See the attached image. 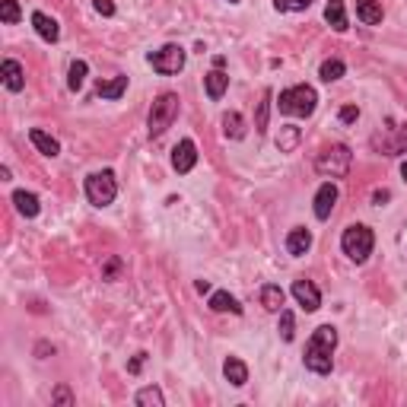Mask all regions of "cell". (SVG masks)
<instances>
[{"instance_id":"d4e9b609","label":"cell","mask_w":407,"mask_h":407,"mask_svg":"<svg viewBox=\"0 0 407 407\" xmlns=\"http://www.w3.org/2000/svg\"><path fill=\"white\" fill-rule=\"evenodd\" d=\"M134 404H140V407H163L165 394L159 391L156 385H146V388H140V391L134 394Z\"/></svg>"},{"instance_id":"30bf717a","label":"cell","mask_w":407,"mask_h":407,"mask_svg":"<svg viewBox=\"0 0 407 407\" xmlns=\"http://www.w3.org/2000/svg\"><path fill=\"white\" fill-rule=\"evenodd\" d=\"M337 197H341V194H337V184L334 182H324L322 188L315 191V207H312V210H315L318 220H328V216L334 213Z\"/></svg>"},{"instance_id":"7402d4cb","label":"cell","mask_w":407,"mask_h":407,"mask_svg":"<svg viewBox=\"0 0 407 407\" xmlns=\"http://www.w3.org/2000/svg\"><path fill=\"white\" fill-rule=\"evenodd\" d=\"M283 302H286V296H283V290H280L277 283H264V286H261V305H264L267 312H277V315H280Z\"/></svg>"},{"instance_id":"ac0fdd59","label":"cell","mask_w":407,"mask_h":407,"mask_svg":"<svg viewBox=\"0 0 407 407\" xmlns=\"http://www.w3.org/2000/svg\"><path fill=\"white\" fill-rule=\"evenodd\" d=\"M385 10H382V0H356V19L366 25H379Z\"/></svg>"},{"instance_id":"74e56055","label":"cell","mask_w":407,"mask_h":407,"mask_svg":"<svg viewBox=\"0 0 407 407\" xmlns=\"http://www.w3.org/2000/svg\"><path fill=\"white\" fill-rule=\"evenodd\" d=\"M45 353H54V347H48V343H38V347H35V356H38V360H45Z\"/></svg>"},{"instance_id":"3957f363","label":"cell","mask_w":407,"mask_h":407,"mask_svg":"<svg viewBox=\"0 0 407 407\" xmlns=\"http://www.w3.org/2000/svg\"><path fill=\"white\" fill-rule=\"evenodd\" d=\"M341 248L353 264H362V261H369V254H372V248H375V232L366 223H353V226L343 229Z\"/></svg>"},{"instance_id":"9a60e30c","label":"cell","mask_w":407,"mask_h":407,"mask_svg":"<svg viewBox=\"0 0 407 407\" xmlns=\"http://www.w3.org/2000/svg\"><path fill=\"white\" fill-rule=\"evenodd\" d=\"M29 140H32V146H35L42 156H48V159H54L57 153H61V143H57V140L51 137L48 131H42V127H32V131H29Z\"/></svg>"},{"instance_id":"603a6c76","label":"cell","mask_w":407,"mask_h":407,"mask_svg":"<svg viewBox=\"0 0 407 407\" xmlns=\"http://www.w3.org/2000/svg\"><path fill=\"white\" fill-rule=\"evenodd\" d=\"M223 134H226L229 140H242L248 134L245 118H242L239 112H226V114H223Z\"/></svg>"},{"instance_id":"60d3db41","label":"cell","mask_w":407,"mask_h":407,"mask_svg":"<svg viewBox=\"0 0 407 407\" xmlns=\"http://www.w3.org/2000/svg\"><path fill=\"white\" fill-rule=\"evenodd\" d=\"M229 4H242V0H229Z\"/></svg>"},{"instance_id":"52a82bcc","label":"cell","mask_w":407,"mask_h":407,"mask_svg":"<svg viewBox=\"0 0 407 407\" xmlns=\"http://www.w3.org/2000/svg\"><path fill=\"white\" fill-rule=\"evenodd\" d=\"M150 67L156 70V73H163V76H175V73H182L184 70V61H188V51L182 48V45H175V42H169V45H163L159 51H150Z\"/></svg>"},{"instance_id":"f35d334b","label":"cell","mask_w":407,"mask_h":407,"mask_svg":"<svg viewBox=\"0 0 407 407\" xmlns=\"http://www.w3.org/2000/svg\"><path fill=\"white\" fill-rule=\"evenodd\" d=\"M197 293H210V283H207V280H197Z\"/></svg>"},{"instance_id":"f546056e","label":"cell","mask_w":407,"mask_h":407,"mask_svg":"<svg viewBox=\"0 0 407 407\" xmlns=\"http://www.w3.org/2000/svg\"><path fill=\"white\" fill-rule=\"evenodd\" d=\"M312 0H273V10L277 13H302L309 10Z\"/></svg>"},{"instance_id":"ffe728a7","label":"cell","mask_w":407,"mask_h":407,"mask_svg":"<svg viewBox=\"0 0 407 407\" xmlns=\"http://www.w3.org/2000/svg\"><path fill=\"white\" fill-rule=\"evenodd\" d=\"M207 305L213 312H232V315H242L239 299H235L232 293H226V290H213V293H210V302Z\"/></svg>"},{"instance_id":"e0dca14e","label":"cell","mask_w":407,"mask_h":407,"mask_svg":"<svg viewBox=\"0 0 407 407\" xmlns=\"http://www.w3.org/2000/svg\"><path fill=\"white\" fill-rule=\"evenodd\" d=\"M124 93H127V76L124 73L112 76V80H99V83H95V95H99V99H121Z\"/></svg>"},{"instance_id":"2e32d148","label":"cell","mask_w":407,"mask_h":407,"mask_svg":"<svg viewBox=\"0 0 407 407\" xmlns=\"http://www.w3.org/2000/svg\"><path fill=\"white\" fill-rule=\"evenodd\" d=\"M324 23L331 25L334 32H347V6H343V0H328L324 4Z\"/></svg>"},{"instance_id":"4316f807","label":"cell","mask_w":407,"mask_h":407,"mask_svg":"<svg viewBox=\"0 0 407 407\" xmlns=\"http://www.w3.org/2000/svg\"><path fill=\"white\" fill-rule=\"evenodd\" d=\"M347 73V64L341 61V57H328V61L318 67V76H322L324 83H334V80H341V76Z\"/></svg>"},{"instance_id":"ba28073f","label":"cell","mask_w":407,"mask_h":407,"mask_svg":"<svg viewBox=\"0 0 407 407\" xmlns=\"http://www.w3.org/2000/svg\"><path fill=\"white\" fill-rule=\"evenodd\" d=\"M194 165H197V143L191 137H184L182 143L172 150V169H175L178 175H188Z\"/></svg>"},{"instance_id":"7c38bea8","label":"cell","mask_w":407,"mask_h":407,"mask_svg":"<svg viewBox=\"0 0 407 407\" xmlns=\"http://www.w3.org/2000/svg\"><path fill=\"white\" fill-rule=\"evenodd\" d=\"M309 248H312V232L305 226H293L290 232H286V252H290L293 258H302Z\"/></svg>"},{"instance_id":"277c9868","label":"cell","mask_w":407,"mask_h":407,"mask_svg":"<svg viewBox=\"0 0 407 407\" xmlns=\"http://www.w3.org/2000/svg\"><path fill=\"white\" fill-rule=\"evenodd\" d=\"M277 105H280V112L290 114V118H309L318 105V93L309 83H299V86H290L280 93Z\"/></svg>"},{"instance_id":"8fae6325","label":"cell","mask_w":407,"mask_h":407,"mask_svg":"<svg viewBox=\"0 0 407 407\" xmlns=\"http://www.w3.org/2000/svg\"><path fill=\"white\" fill-rule=\"evenodd\" d=\"M0 80H4V86L10 89V93H19V89L25 86V70L19 61H13V57H6L4 64H0Z\"/></svg>"},{"instance_id":"8d00e7d4","label":"cell","mask_w":407,"mask_h":407,"mask_svg":"<svg viewBox=\"0 0 407 407\" xmlns=\"http://www.w3.org/2000/svg\"><path fill=\"white\" fill-rule=\"evenodd\" d=\"M385 201H391V191H388V188H375L372 191V204H375V207H382Z\"/></svg>"},{"instance_id":"83f0119b","label":"cell","mask_w":407,"mask_h":407,"mask_svg":"<svg viewBox=\"0 0 407 407\" xmlns=\"http://www.w3.org/2000/svg\"><path fill=\"white\" fill-rule=\"evenodd\" d=\"M19 16H23V10H19L16 0H0V23H4V25H16Z\"/></svg>"},{"instance_id":"6da1fadb","label":"cell","mask_w":407,"mask_h":407,"mask_svg":"<svg viewBox=\"0 0 407 407\" xmlns=\"http://www.w3.org/2000/svg\"><path fill=\"white\" fill-rule=\"evenodd\" d=\"M334 350H337V328L334 324H322L312 331L309 343H305V369L315 375H328L334 369Z\"/></svg>"},{"instance_id":"9c48e42d","label":"cell","mask_w":407,"mask_h":407,"mask_svg":"<svg viewBox=\"0 0 407 407\" xmlns=\"http://www.w3.org/2000/svg\"><path fill=\"white\" fill-rule=\"evenodd\" d=\"M293 296H296V302L302 305L305 312H318V309H322V293H318V286L312 283V280H305V277L293 280Z\"/></svg>"},{"instance_id":"1f68e13d","label":"cell","mask_w":407,"mask_h":407,"mask_svg":"<svg viewBox=\"0 0 407 407\" xmlns=\"http://www.w3.org/2000/svg\"><path fill=\"white\" fill-rule=\"evenodd\" d=\"M118 273H121V261L114 258H105V264H102V280H118Z\"/></svg>"},{"instance_id":"e575fe53","label":"cell","mask_w":407,"mask_h":407,"mask_svg":"<svg viewBox=\"0 0 407 407\" xmlns=\"http://www.w3.org/2000/svg\"><path fill=\"white\" fill-rule=\"evenodd\" d=\"M93 6H95V13H99V16H114V4H112V0H93Z\"/></svg>"},{"instance_id":"5bb4252c","label":"cell","mask_w":407,"mask_h":407,"mask_svg":"<svg viewBox=\"0 0 407 407\" xmlns=\"http://www.w3.org/2000/svg\"><path fill=\"white\" fill-rule=\"evenodd\" d=\"M223 375H226L229 385L242 388V385L248 382V366H245V360H239V356H226V360H223Z\"/></svg>"},{"instance_id":"cb8c5ba5","label":"cell","mask_w":407,"mask_h":407,"mask_svg":"<svg viewBox=\"0 0 407 407\" xmlns=\"http://www.w3.org/2000/svg\"><path fill=\"white\" fill-rule=\"evenodd\" d=\"M299 140H302V131H299L296 124H283L277 134V150L280 153H293L299 146Z\"/></svg>"},{"instance_id":"d6986e66","label":"cell","mask_w":407,"mask_h":407,"mask_svg":"<svg viewBox=\"0 0 407 407\" xmlns=\"http://www.w3.org/2000/svg\"><path fill=\"white\" fill-rule=\"evenodd\" d=\"M204 86H207V95L210 99H223V93L229 89V73H223V67H213L207 76H204Z\"/></svg>"},{"instance_id":"484cf974","label":"cell","mask_w":407,"mask_h":407,"mask_svg":"<svg viewBox=\"0 0 407 407\" xmlns=\"http://www.w3.org/2000/svg\"><path fill=\"white\" fill-rule=\"evenodd\" d=\"M86 73H89V64L86 61H73L67 70V89L70 93H80L83 83H86Z\"/></svg>"},{"instance_id":"8992f818","label":"cell","mask_w":407,"mask_h":407,"mask_svg":"<svg viewBox=\"0 0 407 407\" xmlns=\"http://www.w3.org/2000/svg\"><path fill=\"white\" fill-rule=\"evenodd\" d=\"M83 191H86V201L93 204V207H108V204L118 197V182H114V172L112 169H102V172L86 175Z\"/></svg>"},{"instance_id":"f1b7e54d","label":"cell","mask_w":407,"mask_h":407,"mask_svg":"<svg viewBox=\"0 0 407 407\" xmlns=\"http://www.w3.org/2000/svg\"><path fill=\"white\" fill-rule=\"evenodd\" d=\"M280 337H283L286 343L296 337V318H293L290 309H280Z\"/></svg>"},{"instance_id":"44dd1931","label":"cell","mask_w":407,"mask_h":407,"mask_svg":"<svg viewBox=\"0 0 407 407\" xmlns=\"http://www.w3.org/2000/svg\"><path fill=\"white\" fill-rule=\"evenodd\" d=\"M13 204H16V210L25 216V220L42 213V204H38V197L32 194V191H13Z\"/></svg>"},{"instance_id":"836d02e7","label":"cell","mask_w":407,"mask_h":407,"mask_svg":"<svg viewBox=\"0 0 407 407\" xmlns=\"http://www.w3.org/2000/svg\"><path fill=\"white\" fill-rule=\"evenodd\" d=\"M337 118H341L343 124H353V121L360 118V108H356V105H343L341 112H337Z\"/></svg>"},{"instance_id":"7a4b0ae2","label":"cell","mask_w":407,"mask_h":407,"mask_svg":"<svg viewBox=\"0 0 407 407\" xmlns=\"http://www.w3.org/2000/svg\"><path fill=\"white\" fill-rule=\"evenodd\" d=\"M178 118V95L175 93H159L150 105V114H146V134L150 137H163Z\"/></svg>"},{"instance_id":"4dcf8cb0","label":"cell","mask_w":407,"mask_h":407,"mask_svg":"<svg viewBox=\"0 0 407 407\" xmlns=\"http://www.w3.org/2000/svg\"><path fill=\"white\" fill-rule=\"evenodd\" d=\"M267 112H271V93H264V99H261V105H258V121H254V131L258 134L267 131Z\"/></svg>"},{"instance_id":"d6a6232c","label":"cell","mask_w":407,"mask_h":407,"mask_svg":"<svg viewBox=\"0 0 407 407\" xmlns=\"http://www.w3.org/2000/svg\"><path fill=\"white\" fill-rule=\"evenodd\" d=\"M51 404H64V407L73 404V394H70V388L67 385H57L54 394H51Z\"/></svg>"},{"instance_id":"5b68a950","label":"cell","mask_w":407,"mask_h":407,"mask_svg":"<svg viewBox=\"0 0 407 407\" xmlns=\"http://www.w3.org/2000/svg\"><path fill=\"white\" fill-rule=\"evenodd\" d=\"M350 163H353L350 146L347 143H331L315 156V172L324 175V178H347Z\"/></svg>"},{"instance_id":"d590c367","label":"cell","mask_w":407,"mask_h":407,"mask_svg":"<svg viewBox=\"0 0 407 407\" xmlns=\"http://www.w3.org/2000/svg\"><path fill=\"white\" fill-rule=\"evenodd\" d=\"M143 362H146V353H143V350H140V353H134V360L127 362V372H131V375H137L140 369H143Z\"/></svg>"},{"instance_id":"4fadbf2b","label":"cell","mask_w":407,"mask_h":407,"mask_svg":"<svg viewBox=\"0 0 407 407\" xmlns=\"http://www.w3.org/2000/svg\"><path fill=\"white\" fill-rule=\"evenodd\" d=\"M32 25H35V32L45 38V42H57V38H61V25H57V19L48 16V13H42V10L32 13Z\"/></svg>"},{"instance_id":"ab89813d","label":"cell","mask_w":407,"mask_h":407,"mask_svg":"<svg viewBox=\"0 0 407 407\" xmlns=\"http://www.w3.org/2000/svg\"><path fill=\"white\" fill-rule=\"evenodd\" d=\"M401 178H404V182H407V159H404V163H401Z\"/></svg>"}]
</instances>
